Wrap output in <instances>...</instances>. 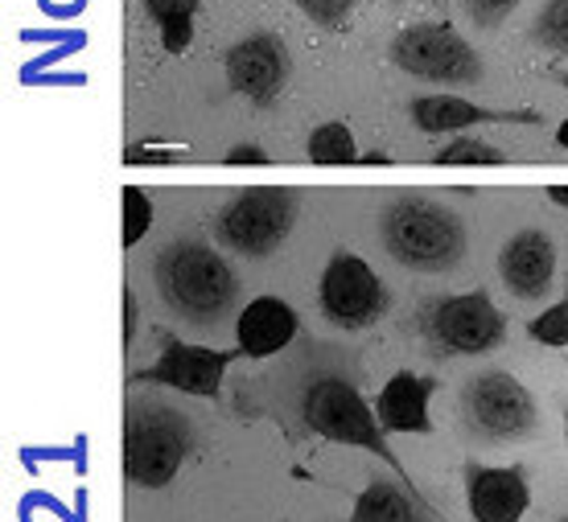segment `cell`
Listing matches in <instances>:
<instances>
[{
    "label": "cell",
    "mask_w": 568,
    "mask_h": 522,
    "mask_svg": "<svg viewBox=\"0 0 568 522\" xmlns=\"http://www.w3.org/2000/svg\"><path fill=\"white\" fill-rule=\"evenodd\" d=\"M153 280L165 309L194 325L219 321L235 305V293H240V280H235L227 259L199 239L170 243L156 255Z\"/></svg>",
    "instance_id": "obj_1"
},
{
    "label": "cell",
    "mask_w": 568,
    "mask_h": 522,
    "mask_svg": "<svg viewBox=\"0 0 568 522\" xmlns=\"http://www.w3.org/2000/svg\"><path fill=\"white\" fill-rule=\"evenodd\" d=\"M384 247L413 272H449L466 255V226L454 211L428 198H396L379 218Z\"/></svg>",
    "instance_id": "obj_2"
},
{
    "label": "cell",
    "mask_w": 568,
    "mask_h": 522,
    "mask_svg": "<svg viewBox=\"0 0 568 522\" xmlns=\"http://www.w3.org/2000/svg\"><path fill=\"white\" fill-rule=\"evenodd\" d=\"M194 449V428L165 403H136L124 423V473L132 485L161 490L178 478Z\"/></svg>",
    "instance_id": "obj_3"
},
{
    "label": "cell",
    "mask_w": 568,
    "mask_h": 522,
    "mask_svg": "<svg viewBox=\"0 0 568 522\" xmlns=\"http://www.w3.org/2000/svg\"><path fill=\"white\" fill-rule=\"evenodd\" d=\"M301 416L310 423V432L317 437L334 440V444H351V449H367L375 452L387 469H396L404 485L413 490V481H408V469L396 461V452L392 444L384 440V428H379V416L363 403L351 382L342 379H317L305 391V403H301Z\"/></svg>",
    "instance_id": "obj_4"
},
{
    "label": "cell",
    "mask_w": 568,
    "mask_h": 522,
    "mask_svg": "<svg viewBox=\"0 0 568 522\" xmlns=\"http://www.w3.org/2000/svg\"><path fill=\"white\" fill-rule=\"evenodd\" d=\"M297 218V198L281 185H256L231 198L223 211L214 214V235L227 243L231 252L247 259H264L288 239Z\"/></svg>",
    "instance_id": "obj_5"
},
{
    "label": "cell",
    "mask_w": 568,
    "mask_h": 522,
    "mask_svg": "<svg viewBox=\"0 0 568 522\" xmlns=\"http://www.w3.org/2000/svg\"><path fill=\"white\" fill-rule=\"evenodd\" d=\"M392 62L425 83H474L483 74L474 45L462 42V33H454L449 25L399 29L392 42Z\"/></svg>",
    "instance_id": "obj_6"
},
{
    "label": "cell",
    "mask_w": 568,
    "mask_h": 522,
    "mask_svg": "<svg viewBox=\"0 0 568 522\" xmlns=\"http://www.w3.org/2000/svg\"><path fill=\"white\" fill-rule=\"evenodd\" d=\"M462 408L469 428L486 440H519L536 428V403L524 382L507 370H486L478 379H469Z\"/></svg>",
    "instance_id": "obj_7"
},
{
    "label": "cell",
    "mask_w": 568,
    "mask_h": 522,
    "mask_svg": "<svg viewBox=\"0 0 568 522\" xmlns=\"http://www.w3.org/2000/svg\"><path fill=\"white\" fill-rule=\"evenodd\" d=\"M428 341L445 354H486L503 341V313L486 293H462V297H445L428 305L425 317Z\"/></svg>",
    "instance_id": "obj_8"
},
{
    "label": "cell",
    "mask_w": 568,
    "mask_h": 522,
    "mask_svg": "<svg viewBox=\"0 0 568 522\" xmlns=\"http://www.w3.org/2000/svg\"><path fill=\"white\" fill-rule=\"evenodd\" d=\"M387 297L384 280L375 276L367 259H358L351 252H338L322 272V313L342 329H367L371 321H379Z\"/></svg>",
    "instance_id": "obj_9"
},
{
    "label": "cell",
    "mask_w": 568,
    "mask_h": 522,
    "mask_svg": "<svg viewBox=\"0 0 568 522\" xmlns=\"http://www.w3.org/2000/svg\"><path fill=\"white\" fill-rule=\"evenodd\" d=\"M231 358H240V350H211V346H190V341H165V350L153 367L132 375V382H161L170 391H182V396H219L223 387V375H227Z\"/></svg>",
    "instance_id": "obj_10"
},
{
    "label": "cell",
    "mask_w": 568,
    "mask_h": 522,
    "mask_svg": "<svg viewBox=\"0 0 568 522\" xmlns=\"http://www.w3.org/2000/svg\"><path fill=\"white\" fill-rule=\"evenodd\" d=\"M288 79V50L276 33L243 38L227 50V83L231 91L247 95L252 103H272Z\"/></svg>",
    "instance_id": "obj_11"
},
{
    "label": "cell",
    "mask_w": 568,
    "mask_h": 522,
    "mask_svg": "<svg viewBox=\"0 0 568 522\" xmlns=\"http://www.w3.org/2000/svg\"><path fill=\"white\" fill-rule=\"evenodd\" d=\"M466 506L474 522H519L531 506L524 469H466Z\"/></svg>",
    "instance_id": "obj_12"
},
{
    "label": "cell",
    "mask_w": 568,
    "mask_h": 522,
    "mask_svg": "<svg viewBox=\"0 0 568 522\" xmlns=\"http://www.w3.org/2000/svg\"><path fill=\"white\" fill-rule=\"evenodd\" d=\"M498 276L515 297H544L556 276V247L544 231H519L498 252Z\"/></svg>",
    "instance_id": "obj_13"
},
{
    "label": "cell",
    "mask_w": 568,
    "mask_h": 522,
    "mask_svg": "<svg viewBox=\"0 0 568 522\" xmlns=\"http://www.w3.org/2000/svg\"><path fill=\"white\" fill-rule=\"evenodd\" d=\"M297 334V313L288 309L281 297H256L247 300L235 321V350L243 358H268L284 350Z\"/></svg>",
    "instance_id": "obj_14"
},
{
    "label": "cell",
    "mask_w": 568,
    "mask_h": 522,
    "mask_svg": "<svg viewBox=\"0 0 568 522\" xmlns=\"http://www.w3.org/2000/svg\"><path fill=\"white\" fill-rule=\"evenodd\" d=\"M428 399H433V379H420L413 370H399L387 379V387L375 399V416L384 432H413V437H428Z\"/></svg>",
    "instance_id": "obj_15"
},
{
    "label": "cell",
    "mask_w": 568,
    "mask_h": 522,
    "mask_svg": "<svg viewBox=\"0 0 568 522\" xmlns=\"http://www.w3.org/2000/svg\"><path fill=\"white\" fill-rule=\"evenodd\" d=\"M413 120L420 132L440 136V132H462L474 124H540V112H486L457 95H428L413 103Z\"/></svg>",
    "instance_id": "obj_16"
},
{
    "label": "cell",
    "mask_w": 568,
    "mask_h": 522,
    "mask_svg": "<svg viewBox=\"0 0 568 522\" xmlns=\"http://www.w3.org/2000/svg\"><path fill=\"white\" fill-rule=\"evenodd\" d=\"M351 522H416V502L392 481H371L355 498Z\"/></svg>",
    "instance_id": "obj_17"
},
{
    "label": "cell",
    "mask_w": 568,
    "mask_h": 522,
    "mask_svg": "<svg viewBox=\"0 0 568 522\" xmlns=\"http://www.w3.org/2000/svg\"><path fill=\"white\" fill-rule=\"evenodd\" d=\"M310 161L313 165H358L355 136L346 124H322L310 136Z\"/></svg>",
    "instance_id": "obj_18"
},
{
    "label": "cell",
    "mask_w": 568,
    "mask_h": 522,
    "mask_svg": "<svg viewBox=\"0 0 568 522\" xmlns=\"http://www.w3.org/2000/svg\"><path fill=\"white\" fill-rule=\"evenodd\" d=\"M433 161H437V165H503L507 156L498 153L495 144L474 141V136H457V141L445 144V149H440Z\"/></svg>",
    "instance_id": "obj_19"
},
{
    "label": "cell",
    "mask_w": 568,
    "mask_h": 522,
    "mask_svg": "<svg viewBox=\"0 0 568 522\" xmlns=\"http://www.w3.org/2000/svg\"><path fill=\"white\" fill-rule=\"evenodd\" d=\"M149 226H153V202L144 190L129 185L124 190V247H136L149 235Z\"/></svg>",
    "instance_id": "obj_20"
},
{
    "label": "cell",
    "mask_w": 568,
    "mask_h": 522,
    "mask_svg": "<svg viewBox=\"0 0 568 522\" xmlns=\"http://www.w3.org/2000/svg\"><path fill=\"white\" fill-rule=\"evenodd\" d=\"M527 338L540 341V346H568V300L544 309L540 317L527 321Z\"/></svg>",
    "instance_id": "obj_21"
},
{
    "label": "cell",
    "mask_w": 568,
    "mask_h": 522,
    "mask_svg": "<svg viewBox=\"0 0 568 522\" xmlns=\"http://www.w3.org/2000/svg\"><path fill=\"white\" fill-rule=\"evenodd\" d=\"M536 38L544 45H552L560 54H568V0H548L544 13L536 17Z\"/></svg>",
    "instance_id": "obj_22"
},
{
    "label": "cell",
    "mask_w": 568,
    "mask_h": 522,
    "mask_svg": "<svg viewBox=\"0 0 568 522\" xmlns=\"http://www.w3.org/2000/svg\"><path fill=\"white\" fill-rule=\"evenodd\" d=\"M297 9L317 25H342L355 9V0H297Z\"/></svg>",
    "instance_id": "obj_23"
},
{
    "label": "cell",
    "mask_w": 568,
    "mask_h": 522,
    "mask_svg": "<svg viewBox=\"0 0 568 522\" xmlns=\"http://www.w3.org/2000/svg\"><path fill=\"white\" fill-rule=\"evenodd\" d=\"M194 42V25H190V17H173V21H161V45L170 50V54H185Z\"/></svg>",
    "instance_id": "obj_24"
},
{
    "label": "cell",
    "mask_w": 568,
    "mask_h": 522,
    "mask_svg": "<svg viewBox=\"0 0 568 522\" xmlns=\"http://www.w3.org/2000/svg\"><path fill=\"white\" fill-rule=\"evenodd\" d=\"M519 0H466V13L474 17V21H483V25H495V21H503V17L511 13Z\"/></svg>",
    "instance_id": "obj_25"
},
{
    "label": "cell",
    "mask_w": 568,
    "mask_h": 522,
    "mask_svg": "<svg viewBox=\"0 0 568 522\" xmlns=\"http://www.w3.org/2000/svg\"><path fill=\"white\" fill-rule=\"evenodd\" d=\"M144 9L156 17V21H173V17H190L199 9V0H144Z\"/></svg>",
    "instance_id": "obj_26"
},
{
    "label": "cell",
    "mask_w": 568,
    "mask_h": 522,
    "mask_svg": "<svg viewBox=\"0 0 568 522\" xmlns=\"http://www.w3.org/2000/svg\"><path fill=\"white\" fill-rule=\"evenodd\" d=\"M132 165H165V161H178L173 149H129Z\"/></svg>",
    "instance_id": "obj_27"
},
{
    "label": "cell",
    "mask_w": 568,
    "mask_h": 522,
    "mask_svg": "<svg viewBox=\"0 0 568 522\" xmlns=\"http://www.w3.org/2000/svg\"><path fill=\"white\" fill-rule=\"evenodd\" d=\"M227 165H268V153L256 149V144H240L227 153Z\"/></svg>",
    "instance_id": "obj_28"
},
{
    "label": "cell",
    "mask_w": 568,
    "mask_h": 522,
    "mask_svg": "<svg viewBox=\"0 0 568 522\" xmlns=\"http://www.w3.org/2000/svg\"><path fill=\"white\" fill-rule=\"evenodd\" d=\"M132 334H136V297L124 293V341H132Z\"/></svg>",
    "instance_id": "obj_29"
},
{
    "label": "cell",
    "mask_w": 568,
    "mask_h": 522,
    "mask_svg": "<svg viewBox=\"0 0 568 522\" xmlns=\"http://www.w3.org/2000/svg\"><path fill=\"white\" fill-rule=\"evenodd\" d=\"M548 194H552V202H556V206H568V185H552V190H548Z\"/></svg>",
    "instance_id": "obj_30"
},
{
    "label": "cell",
    "mask_w": 568,
    "mask_h": 522,
    "mask_svg": "<svg viewBox=\"0 0 568 522\" xmlns=\"http://www.w3.org/2000/svg\"><path fill=\"white\" fill-rule=\"evenodd\" d=\"M556 141H560L568 149V124H560V136H556Z\"/></svg>",
    "instance_id": "obj_31"
},
{
    "label": "cell",
    "mask_w": 568,
    "mask_h": 522,
    "mask_svg": "<svg viewBox=\"0 0 568 522\" xmlns=\"http://www.w3.org/2000/svg\"><path fill=\"white\" fill-rule=\"evenodd\" d=\"M565 449H568V416H565Z\"/></svg>",
    "instance_id": "obj_32"
},
{
    "label": "cell",
    "mask_w": 568,
    "mask_h": 522,
    "mask_svg": "<svg viewBox=\"0 0 568 522\" xmlns=\"http://www.w3.org/2000/svg\"><path fill=\"white\" fill-rule=\"evenodd\" d=\"M560 83H565V86H568V74H560Z\"/></svg>",
    "instance_id": "obj_33"
},
{
    "label": "cell",
    "mask_w": 568,
    "mask_h": 522,
    "mask_svg": "<svg viewBox=\"0 0 568 522\" xmlns=\"http://www.w3.org/2000/svg\"><path fill=\"white\" fill-rule=\"evenodd\" d=\"M560 522H568V519H560Z\"/></svg>",
    "instance_id": "obj_34"
}]
</instances>
